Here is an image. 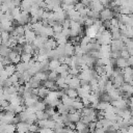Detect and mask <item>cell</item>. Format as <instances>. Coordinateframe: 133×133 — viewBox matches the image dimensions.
Instances as JSON below:
<instances>
[{"mask_svg": "<svg viewBox=\"0 0 133 133\" xmlns=\"http://www.w3.org/2000/svg\"><path fill=\"white\" fill-rule=\"evenodd\" d=\"M113 12L110 8H104L101 12H100V20L102 22L104 21H110L112 18H113Z\"/></svg>", "mask_w": 133, "mask_h": 133, "instance_id": "cell-1", "label": "cell"}, {"mask_svg": "<svg viewBox=\"0 0 133 133\" xmlns=\"http://www.w3.org/2000/svg\"><path fill=\"white\" fill-rule=\"evenodd\" d=\"M29 20H30V15L28 12H23L21 11V15L19 16V18L17 20H15L17 22L18 25H21V26H24L26 24L29 23Z\"/></svg>", "mask_w": 133, "mask_h": 133, "instance_id": "cell-2", "label": "cell"}, {"mask_svg": "<svg viewBox=\"0 0 133 133\" xmlns=\"http://www.w3.org/2000/svg\"><path fill=\"white\" fill-rule=\"evenodd\" d=\"M124 47H125V45H124V43L121 39H118V41H111V43H110L111 51H119L121 52L124 49Z\"/></svg>", "mask_w": 133, "mask_h": 133, "instance_id": "cell-3", "label": "cell"}, {"mask_svg": "<svg viewBox=\"0 0 133 133\" xmlns=\"http://www.w3.org/2000/svg\"><path fill=\"white\" fill-rule=\"evenodd\" d=\"M56 47H57V43H56V41H55L53 37H49V38L47 39V42L44 44V48H45L47 51L54 50V49H56Z\"/></svg>", "mask_w": 133, "mask_h": 133, "instance_id": "cell-4", "label": "cell"}, {"mask_svg": "<svg viewBox=\"0 0 133 133\" xmlns=\"http://www.w3.org/2000/svg\"><path fill=\"white\" fill-rule=\"evenodd\" d=\"M33 3H34V1H28V0L22 1V2H21V5H20L21 11H23V12H28V14H29L30 8H31V6L33 5Z\"/></svg>", "mask_w": 133, "mask_h": 133, "instance_id": "cell-5", "label": "cell"}, {"mask_svg": "<svg viewBox=\"0 0 133 133\" xmlns=\"http://www.w3.org/2000/svg\"><path fill=\"white\" fill-rule=\"evenodd\" d=\"M74 50H75V47H74L70 42H68V43L64 45V50H63L64 56L72 57V56L74 55Z\"/></svg>", "mask_w": 133, "mask_h": 133, "instance_id": "cell-6", "label": "cell"}, {"mask_svg": "<svg viewBox=\"0 0 133 133\" xmlns=\"http://www.w3.org/2000/svg\"><path fill=\"white\" fill-rule=\"evenodd\" d=\"M69 87H71V88H74V89H78V88H80L81 87V83H80V80H79V78L76 76V77H73L72 79H71V81L69 82Z\"/></svg>", "mask_w": 133, "mask_h": 133, "instance_id": "cell-7", "label": "cell"}, {"mask_svg": "<svg viewBox=\"0 0 133 133\" xmlns=\"http://www.w3.org/2000/svg\"><path fill=\"white\" fill-rule=\"evenodd\" d=\"M68 119L70 123L76 124L81 119V113L80 111H77L76 113H72V114H68Z\"/></svg>", "mask_w": 133, "mask_h": 133, "instance_id": "cell-8", "label": "cell"}, {"mask_svg": "<svg viewBox=\"0 0 133 133\" xmlns=\"http://www.w3.org/2000/svg\"><path fill=\"white\" fill-rule=\"evenodd\" d=\"M28 84H29V86H30V88H31V89L39 88V87L42 86V82H41V81H38L35 77H31V78H30V80L28 81Z\"/></svg>", "mask_w": 133, "mask_h": 133, "instance_id": "cell-9", "label": "cell"}, {"mask_svg": "<svg viewBox=\"0 0 133 133\" xmlns=\"http://www.w3.org/2000/svg\"><path fill=\"white\" fill-rule=\"evenodd\" d=\"M64 95L68 96L70 99L72 100H75L78 98V94H77V90L74 89V88H71V87H68L65 90H64Z\"/></svg>", "mask_w": 133, "mask_h": 133, "instance_id": "cell-10", "label": "cell"}, {"mask_svg": "<svg viewBox=\"0 0 133 133\" xmlns=\"http://www.w3.org/2000/svg\"><path fill=\"white\" fill-rule=\"evenodd\" d=\"M28 127L29 125L27 123L19 122L16 125V132H28Z\"/></svg>", "mask_w": 133, "mask_h": 133, "instance_id": "cell-11", "label": "cell"}, {"mask_svg": "<svg viewBox=\"0 0 133 133\" xmlns=\"http://www.w3.org/2000/svg\"><path fill=\"white\" fill-rule=\"evenodd\" d=\"M25 39H26V43H28V44H32L33 43V41L36 38V34L34 33V31H32V30H30V31H27V32H25Z\"/></svg>", "mask_w": 133, "mask_h": 133, "instance_id": "cell-12", "label": "cell"}, {"mask_svg": "<svg viewBox=\"0 0 133 133\" xmlns=\"http://www.w3.org/2000/svg\"><path fill=\"white\" fill-rule=\"evenodd\" d=\"M72 107H73L74 109H76L77 111H80V112H81V110L84 108V106H83V104H82V102H81V99H79V98H77V99H75V100L73 101Z\"/></svg>", "mask_w": 133, "mask_h": 133, "instance_id": "cell-13", "label": "cell"}, {"mask_svg": "<svg viewBox=\"0 0 133 133\" xmlns=\"http://www.w3.org/2000/svg\"><path fill=\"white\" fill-rule=\"evenodd\" d=\"M115 66L118 68V69H121V70H124V69H126V68L129 66V65H128V60L121 57V58L116 59V65H115Z\"/></svg>", "mask_w": 133, "mask_h": 133, "instance_id": "cell-14", "label": "cell"}, {"mask_svg": "<svg viewBox=\"0 0 133 133\" xmlns=\"http://www.w3.org/2000/svg\"><path fill=\"white\" fill-rule=\"evenodd\" d=\"M10 51H11V49L9 47H6L3 44L0 45V56L1 57H7L8 54L10 53Z\"/></svg>", "mask_w": 133, "mask_h": 133, "instance_id": "cell-15", "label": "cell"}, {"mask_svg": "<svg viewBox=\"0 0 133 133\" xmlns=\"http://www.w3.org/2000/svg\"><path fill=\"white\" fill-rule=\"evenodd\" d=\"M60 64L58 59H49V71H56Z\"/></svg>", "mask_w": 133, "mask_h": 133, "instance_id": "cell-16", "label": "cell"}, {"mask_svg": "<svg viewBox=\"0 0 133 133\" xmlns=\"http://www.w3.org/2000/svg\"><path fill=\"white\" fill-rule=\"evenodd\" d=\"M49 92H50L49 89H47V88L44 87V86H41V87L38 88V94H37V96H38V98H39L41 100H44L45 98H47V96L49 95Z\"/></svg>", "mask_w": 133, "mask_h": 133, "instance_id": "cell-17", "label": "cell"}, {"mask_svg": "<svg viewBox=\"0 0 133 133\" xmlns=\"http://www.w3.org/2000/svg\"><path fill=\"white\" fill-rule=\"evenodd\" d=\"M3 70L6 72V74L8 75V77H10V76H12L17 71H16V65L15 64H8V65H6V66H4L3 68Z\"/></svg>", "mask_w": 133, "mask_h": 133, "instance_id": "cell-18", "label": "cell"}, {"mask_svg": "<svg viewBox=\"0 0 133 133\" xmlns=\"http://www.w3.org/2000/svg\"><path fill=\"white\" fill-rule=\"evenodd\" d=\"M33 77H35L38 81H41V82H44V81H46V80H48V72L47 73H45V72H38V73H36Z\"/></svg>", "mask_w": 133, "mask_h": 133, "instance_id": "cell-19", "label": "cell"}, {"mask_svg": "<svg viewBox=\"0 0 133 133\" xmlns=\"http://www.w3.org/2000/svg\"><path fill=\"white\" fill-rule=\"evenodd\" d=\"M59 78V75L55 71H49L48 72V80L52 82H56L57 79Z\"/></svg>", "mask_w": 133, "mask_h": 133, "instance_id": "cell-20", "label": "cell"}, {"mask_svg": "<svg viewBox=\"0 0 133 133\" xmlns=\"http://www.w3.org/2000/svg\"><path fill=\"white\" fill-rule=\"evenodd\" d=\"M77 94H78V98L79 99H83V98H88V96H89V91H86L85 89H83L82 87H80V88H78L77 89Z\"/></svg>", "mask_w": 133, "mask_h": 133, "instance_id": "cell-21", "label": "cell"}, {"mask_svg": "<svg viewBox=\"0 0 133 133\" xmlns=\"http://www.w3.org/2000/svg\"><path fill=\"white\" fill-rule=\"evenodd\" d=\"M60 101H61V103H62L63 105H65V106H72L74 100H72V99H70L68 96L63 95V96L60 98Z\"/></svg>", "mask_w": 133, "mask_h": 133, "instance_id": "cell-22", "label": "cell"}, {"mask_svg": "<svg viewBox=\"0 0 133 133\" xmlns=\"http://www.w3.org/2000/svg\"><path fill=\"white\" fill-rule=\"evenodd\" d=\"M10 15H11V17H12L14 20H17V19L19 18V16L21 15V9H20V7H14V8L10 10Z\"/></svg>", "mask_w": 133, "mask_h": 133, "instance_id": "cell-23", "label": "cell"}, {"mask_svg": "<svg viewBox=\"0 0 133 133\" xmlns=\"http://www.w3.org/2000/svg\"><path fill=\"white\" fill-rule=\"evenodd\" d=\"M69 68H70V66H69V65H66V64H60V65L56 69V71H55V72H56L58 75H61L62 73L68 72V71H69Z\"/></svg>", "mask_w": 133, "mask_h": 133, "instance_id": "cell-24", "label": "cell"}, {"mask_svg": "<svg viewBox=\"0 0 133 133\" xmlns=\"http://www.w3.org/2000/svg\"><path fill=\"white\" fill-rule=\"evenodd\" d=\"M31 59H32V55H30V54H26V53L21 54V62L28 63Z\"/></svg>", "mask_w": 133, "mask_h": 133, "instance_id": "cell-25", "label": "cell"}, {"mask_svg": "<svg viewBox=\"0 0 133 133\" xmlns=\"http://www.w3.org/2000/svg\"><path fill=\"white\" fill-rule=\"evenodd\" d=\"M94 23H95V20H92L91 18L86 17V18L84 19V25H83V27H85V28H89V27L94 26Z\"/></svg>", "mask_w": 133, "mask_h": 133, "instance_id": "cell-26", "label": "cell"}, {"mask_svg": "<svg viewBox=\"0 0 133 133\" xmlns=\"http://www.w3.org/2000/svg\"><path fill=\"white\" fill-rule=\"evenodd\" d=\"M62 26L60 25V24H58V23H56L54 26H52V30H53V33H56V34H59V33H61L62 32Z\"/></svg>", "mask_w": 133, "mask_h": 133, "instance_id": "cell-27", "label": "cell"}, {"mask_svg": "<svg viewBox=\"0 0 133 133\" xmlns=\"http://www.w3.org/2000/svg\"><path fill=\"white\" fill-rule=\"evenodd\" d=\"M9 37H10V34H9L7 31H3V32H1L2 44H6V43L8 42V39H9Z\"/></svg>", "mask_w": 133, "mask_h": 133, "instance_id": "cell-28", "label": "cell"}, {"mask_svg": "<svg viewBox=\"0 0 133 133\" xmlns=\"http://www.w3.org/2000/svg\"><path fill=\"white\" fill-rule=\"evenodd\" d=\"M38 131H39V127L37 126L36 123H35V124H31V125H29V127H28V132L38 133Z\"/></svg>", "mask_w": 133, "mask_h": 133, "instance_id": "cell-29", "label": "cell"}, {"mask_svg": "<svg viewBox=\"0 0 133 133\" xmlns=\"http://www.w3.org/2000/svg\"><path fill=\"white\" fill-rule=\"evenodd\" d=\"M85 128H86V126H85L81 121H79L78 123L75 124V130H76L77 132H79V131H81V130H83V129H85Z\"/></svg>", "mask_w": 133, "mask_h": 133, "instance_id": "cell-30", "label": "cell"}, {"mask_svg": "<svg viewBox=\"0 0 133 133\" xmlns=\"http://www.w3.org/2000/svg\"><path fill=\"white\" fill-rule=\"evenodd\" d=\"M130 56H131V55L129 54V52H128V51L126 50V48L124 47V49L121 51V57L124 58V59H127V60H128V58H129Z\"/></svg>", "mask_w": 133, "mask_h": 133, "instance_id": "cell-31", "label": "cell"}, {"mask_svg": "<svg viewBox=\"0 0 133 133\" xmlns=\"http://www.w3.org/2000/svg\"><path fill=\"white\" fill-rule=\"evenodd\" d=\"M8 79H9V81L11 82V84H12V85H15V84H17V83L19 82V78H18V76H17V74H16V73H15L12 76H10Z\"/></svg>", "mask_w": 133, "mask_h": 133, "instance_id": "cell-32", "label": "cell"}, {"mask_svg": "<svg viewBox=\"0 0 133 133\" xmlns=\"http://www.w3.org/2000/svg\"><path fill=\"white\" fill-rule=\"evenodd\" d=\"M1 64H2L3 68H4V66H6V65H8V64H11V61H10V59H9L8 57H2Z\"/></svg>", "mask_w": 133, "mask_h": 133, "instance_id": "cell-33", "label": "cell"}, {"mask_svg": "<svg viewBox=\"0 0 133 133\" xmlns=\"http://www.w3.org/2000/svg\"><path fill=\"white\" fill-rule=\"evenodd\" d=\"M81 102H82V104H83L84 107H90V106H91V105H90V102H89V100H88V98H83V99H81Z\"/></svg>", "mask_w": 133, "mask_h": 133, "instance_id": "cell-34", "label": "cell"}, {"mask_svg": "<svg viewBox=\"0 0 133 133\" xmlns=\"http://www.w3.org/2000/svg\"><path fill=\"white\" fill-rule=\"evenodd\" d=\"M18 44L19 45H22L24 46L26 44V39H25V36H18Z\"/></svg>", "mask_w": 133, "mask_h": 133, "instance_id": "cell-35", "label": "cell"}, {"mask_svg": "<svg viewBox=\"0 0 133 133\" xmlns=\"http://www.w3.org/2000/svg\"><path fill=\"white\" fill-rule=\"evenodd\" d=\"M128 65H129V66H131V68L133 69V55H132V56H130V57L128 58Z\"/></svg>", "mask_w": 133, "mask_h": 133, "instance_id": "cell-36", "label": "cell"}, {"mask_svg": "<svg viewBox=\"0 0 133 133\" xmlns=\"http://www.w3.org/2000/svg\"><path fill=\"white\" fill-rule=\"evenodd\" d=\"M0 44H2V39H1V32H0Z\"/></svg>", "mask_w": 133, "mask_h": 133, "instance_id": "cell-37", "label": "cell"}, {"mask_svg": "<svg viewBox=\"0 0 133 133\" xmlns=\"http://www.w3.org/2000/svg\"><path fill=\"white\" fill-rule=\"evenodd\" d=\"M16 133H28V132H16Z\"/></svg>", "mask_w": 133, "mask_h": 133, "instance_id": "cell-38", "label": "cell"}, {"mask_svg": "<svg viewBox=\"0 0 133 133\" xmlns=\"http://www.w3.org/2000/svg\"><path fill=\"white\" fill-rule=\"evenodd\" d=\"M28 133H33V132H28Z\"/></svg>", "mask_w": 133, "mask_h": 133, "instance_id": "cell-39", "label": "cell"}, {"mask_svg": "<svg viewBox=\"0 0 133 133\" xmlns=\"http://www.w3.org/2000/svg\"><path fill=\"white\" fill-rule=\"evenodd\" d=\"M0 45H1V44H0Z\"/></svg>", "mask_w": 133, "mask_h": 133, "instance_id": "cell-40", "label": "cell"}]
</instances>
